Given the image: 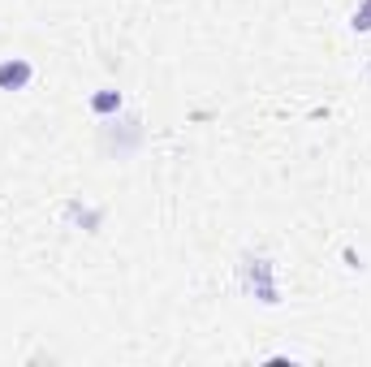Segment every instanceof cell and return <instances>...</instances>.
<instances>
[{
	"mask_svg": "<svg viewBox=\"0 0 371 367\" xmlns=\"http://www.w3.org/2000/svg\"><path fill=\"white\" fill-rule=\"evenodd\" d=\"M26 78H30V70L22 65V61H18V65H0V83H13V87H18V83H26Z\"/></svg>",
	"mask_w": 371,
	"mask_h": 367,
	"instance_id": "1",
	"label": "cell"
},
{
	"mask_svg": "<svg viewBox=\"0 0 371 367\" xmlns=\"http://www.w3.org/2000/svg\"><path fill=\"white\" fill-rule=\"evenodd\" d=\"M354 26H363V30H371V5H363V13L354 18Z\"/></svg>",
	"mask_w": 371,
	"mask_h": 367,
	"instance_id": "2",
	"label": "cell"
}]
</instances>
